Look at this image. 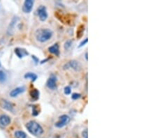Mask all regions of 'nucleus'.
<instances>
[{
  "mask_svg": "<svg viewBox=\"0 0 157 138\" xmlns=\"http://www.w3.org/2000/svg\"><path fill=\"white\" fill-rule=\"evenodd\" d=\"M53 35V31L50 29H39L36 31L35 36L38 42L45 43L49 41Z\"/></svg>",
  "mask_w": 157,
  "mask_h": 138,
  "instance_id": "obj_1",
  "label": "nucleus"
},
{
  "mask_svg": "<svg viewBox=\"0 0 157 138\" xmlns=\"http://www.w3.org/2000/svg\"><path fill=\"white\" fill-rule=\"evenodd\" d=\"M70 117L66 115H63L59 117V121L55 123V126L57 128H61L64 127L70 122Z\"/></svg>",
  "mask_w": 157,
  "mask_h": 138,
  "instance_id": "obj_3",
  "label": "nucleus"
},
{
  "mask_svg": "<svg viewBox=\"0 0 157 138\" xmlns=\"http://www.w3.org/2000/svg\"><path fill=\"white\" fill-rule=\"evenodd\" d=\"M6 80V75L2 70H0V82H4Z\"/></svg>",
  "mask_w": 157,
  "mask_h": 138,
  "instance_id": "obj_17",
  "label": "nucleus"
},
{
  "mask_svg": "<svg viewBox=\"0 0 157 138\" xmlns=\"http://www.w3.org/2000/svg\"><path fill=\"white\" fill-rule=\"evenodd\" d=\"M38 114H39V112H38V107L36 106V105H34V106H32V115L36 117L38 115Z\"/></svg>",
  "mask_w": 157,
  "mask_h": 138,
  "instance_id": "obj_18",
  "label": "nucleus"
},
{
  "mask_svg": "<svg viewBox=\"0 0 157 138\" xmlns=\"http://www.w3.org/2000/svg\"><path fill=\"white\" fill-rule=\"evenodd\" d=\"M87 40H88V38H85V40H83V41H82V42L81 43V44H80V46H79V48H81V47H83V46H84L86 44V43H87Z\"/></svg>",
  "mask_w": 157,
  "mask_h": 138,
  "instance_id": "obj_23",
  "label": "nucleus"
},
{
  "mask_svg": "<svg viewBox=\"0 0 157 138\" xmlns=\"http://www.w3.org/2000/svg\"><path fill=\"white\" fill-rule=\"evenodd\" d=\"M64 69H68L72 68L73 70H76V71H79L81 69V64L79 62L76 60H72L68 62V63L66 64L64 66Z\"/></svg>",
  "mask_w": 157,
  "mask_h": 138,
  "instance_id": "obj_4",
  "label": "nucleus"
},
{
  "mask_svg": "<svg viewBox=\"0 0 157 138\" xmlns=\"http://www.w3.org/2000/svg\"><path fill=\"white\" fill-rule=\"evenodd\" d=\"M81 97V94H78V93H73L71 96V98L73 100H77V99L80 98Z\"/></svg>",
  "mask_w": 157,
  "mask_h": 138,
  "instance_id": "obj_21",
  "label": "nucleus"
},
{
  "mask_svg": "<svg viewBox=\"0 0 157 138\" xmlns=\"http://www.w3.org/2000/svg\"><path fill=\"white\" fill-rule=\"evenodd\" d=\"M32 59L34 60V62L35 64H37L38 63V59L36 57V56L32 55Z\"/></svg>",
  "mask_w": 157,
  "mask_h": 138,
  "instance_id": "obj_24",
  "label": "nucleus"
},
{
  "mask_svg": "<svg viewBox=\"0 0 157 138\" xmlns=\"http://www.w3.org/2000/svg\"><path fill=\"white\" fill-rule=\"evenodd\" d=\"M37 14L40 20L42 22L46 21L48 18V12L46 7L45 6H40L37 9Z\"/></svg>",
  "mask_w": 157,
  "mask_h": 138,
  "instance_id": "obj_5",
  "label": "nucleus"
},
{
  "mask_svg": "<svg viewBox=\"0 0 157 138\" xmlns=\"http://www.w3.org/2000/svg\"><path fill=\"white\" fill-rule=\"evenodd\" d=\"M85 59H86V60H87L88 58H87V52H86L85 53Z\"/></svg>",
  "mask_w": 157,
  "mask_h": 138,
  "instance_id": "obj_25",
  "label": "nucleus"
},
{
  "mask_svg": "<svg viewBox=\"0 0 157 138\" xmlns=\"http://www.w3.org/2000/svg\"><path fill=\"white\" fill-rule=\"evenodd\" d=\"M34 2L32 0H26L24 2L23 6H22V11L25 13H30L32 11L33 6Z\"/></svg>",
  "mask_w": 157,
  "mask_h": 138,
  "instance_id": "obj_8",
  "label": "nucleus"
},
{
  "mask_svg": "<svg viewBox=\"0 0 157 138\" xmlns=\"http://www.w3.org/2000/svg\"><path fill=\"white\" fill-rule=\"evenodd\" d=\"M82 136H83V138H88L87 129H85L82 132Z\"/></svg>",
  "mask_w": 157,
  "mask_h": 138,
  "instance_id": "obj_22",
  "label": "nucleus"
},
{
  "mask_svg": "<svg viewBox=\"0 0 157 138\" xmlns=\"http://www.w3.org/2000/svg\"><path fill=\"white\" fill-rule=\"evenodd\" d=\"M0 66H1V64H0Z\"/></svg>",
  "mask_w": 157,
  "mask_h": 138,
  "instance_id": "obj_26",
  "label": "nucleus"
},
{
  "mask_svg": "<svg viewBox=\"0 0 157 138\" xmlns=\"http://www.w3.org/2000/svg\"><path fill=\"white\" fill-rule=\"evenodd\" d=\"M85 31V27L84 25H82L79 27V28L78 29V31H77V37L81 38L82 35L83 34V32Z\"/></svg>",
  "mask_w": 157,
  "mask_h": 138,
  "instance_id": "obj_16",
  "label": "nucleus"
},
{
  "mask_svg": "<svg viewBox=\"0 0 157 138\" xmlns=\"http://www.w3.org/2000/svg\"><path fill=\"white\" fill-rule=\"evenodd\" d=\"M24 77L25 79H30L32 82H35L38 78L37 75L34 73H27Z\"/></svg>",
  "mask_w": 157,
  "mask_h": 138,
  "instance_id": "obj_14",
  "label": "nucleus"
},
{
  "mask_svg": "<svg viewBox=\"0 0 157 138\" xmlns=\"http://www.w3.org/2000/svg\"><path fill=\"white\" fill-rule=\"evenodd\" d=\"M25 91V86H20V87H17V88H15V89H13V90L10 92L9 95H10L11 97L15 98L18 95H20V94H22V93H24Z\"/></svg>",
  "mask_w": 157,
  "mask_h": 138,
  "instance_id": "obj_9",
  "label": "nucleus"
},
{
  "mask_svg": "<svg viewBox=\"0 0 157 138\" xmlns=\"http://www.w3.org/2000/svg\"><path fill=\"white\" fill-rule=\"evenodd\" d=\"M26 128L31 134L35 136H40L44 133V129L39 123L34 121H30L26 124Z\"/></svg>",
  "mask_w": 157,
  "mask_h": 138,
  "instance_id": "obj_2",
  "label": "nucleus"
},
{
  "mask_svg": "<svg viewBox=\"0 0 157 138\" xmlns=\"http://www.w3.org/2000/svg\"><path fill=\"white\" fill-rule=\"evenodd\" d=\"M11 118L6 115H2L0 116V125L3 127L9 126L11 123Z\"/></svg>",
  "mask_w": 157,
  "mask_h": 138,
  "instance_id": "obj_10",
  "label": "nucleus"
},
{
  "mask_svg": "<svg viewBox=\"0 0 157 138\" xmlns=\"http://www.w3.org/2000/svg\"><path fill=\"white\" fill-rule=\"evenodd\" d=\"M72 43H73V41H72L71 40H68V41H67L64 44V49L66 50L69 49V48L71 47Z\"/></svg>",
  "mask_w": 157,
  "mask_h": 138,
  "instance_id": "obj_19",
  "label": "nucleus"
},
{
  "mask_svg": "<svg viewBox=\"0 0 157 138\" xmlns=\"http://www.w3.org/2000/svg\"><path fill=\"white\" fill-rule=\"evenodd\" d=\"M0 106L2 107L4 110H8V111L13 112V111L14 105L12 102L7 100H4V99H1L0 100Z\"/></svg>",
  "mask_w": 157,
  "mask_h": 138,
  "instance_id": "obj_6",
  "label": "nucleus"
},
{
  "mask_svg": "<svg viewBox=\"0 0 157 138\" xmlns=\"http://www.w3.org/2000/svg\"><path fill=\"white\" fill-rule=\"evenodd\" d=\"M57 77L55 75H52L48 80L47 83H46V85H47L48 88L50 89H52V90H54L57 88Z\"/></svg>",
  "mask_w": 157,
  "mask_h": 138,
  "instance_id": "obj_7",
  "label": "nucleus"
},
{
  "mask_svg": "<svg viewBox=\"0 0 157 138\" xmlns=\"http://www.w3.org/2000/svg\"><path fill=\"white\" fill-rule=\"evenodd\" d=\"M48 51L50 53L55 54L56 56L60 55V48H59V45L57 43H55L53 46L48 48Z\"/></svg>",
  "mask_w": 157,
  "mask_h": 138,
  "instance_id": "obj_12",
  "label": "nucleus"
},
{
  "mask_svg": "<svg viewBox=\"0 0 157 138\" xmlns=\"http://www.w3.org/2000/svg\"><path fill=\"white\" fill-rule=\"evenodd\" d=\"M15 53L19 58H22L24 57H26V56L29 55L28 52L24 48H17L15 49Z\"/></svg>",
  "mask_w": 157,
  "mask_h": 138,
  "instance_id": "obj_11",
  "label": "nucleus"
},
{
  "mask_svg": "<svg viewBox=\"0 0 157 138\" xmlns=\"http://www.w3.org/2000/svg\"><path fill=\"white\" fill-rule=\"evenodd\" d=\"M30 96H31L32 99L34 100H37L38 98H39V95L40 93L39 91L36 89H33L30 91Z\"/></svg>",
  "mask_w": 157,
  "mask_h": 138,
  "instance_id": "obj_13",
  "label": "nucleus"
},
{
  "mask_svg": "<svg viewBox=\"0 0 157 138\" xmlns=\"http://www.w3.org/2000/svg\"><path fill=\"white\" fill-rule=\"evenodd\" d=\"M14 137L15 138H26V133L22 131H17L14 133Z\"/></svg>",
  "mask_w": 157,
  "mask_h": 138,
  "instance_id": "obj_15",
  "label": "nucleus"
},
{
  "mask_svg": "<svg viewBox=\"0 0 157 138\" xmlns=\"http://www.w3.org/2000/svg\"><path fill=\"white\" fill-rule=\"evenodd\" d=\"M64 92L66 95H69L70 92H71V89H70V86H65L64 89Z\"/></svg>",
  "mask_w": 157,
  "mask_h": 138,
  "instance_id": "obj_20",
  "label": "nucleus"
}]
</instances>
